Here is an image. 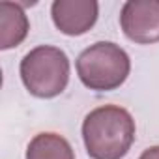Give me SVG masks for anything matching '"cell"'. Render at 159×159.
Here are the masks:
<instances>
[{"label": "cell", "instance_id": "6da1fadb", "mask_svg": "<svg viewBox=\"0 0 159 159\" xmlns=\"http://www.w3.org/2000/svg\"><path fill=\"white\" fill-rule=\"evenodd\" d=\"M135 120L127 109L103 105L86 114L83 140L92 159H122L135 140Z\"/></svg>", "mask_w": 159, "mask_h": 159}, {"label": "cell", "instance_id": "7a4b0ae2", "mask_svg": "<svg viewBox=\"0 0 159 159\" xmlns=\"http://www.w3.org/2000/svg\"><path fill=\"white\" fill-rule=\"evenodd\" d=\"M77 75L81 83L96 92L120 88L131 71L129 54L112 41H98L79 54Z\"/></svg>", "mask_w": 159, "mask_h": 159}, {"label": "cell", "instance_id": "277c9868", "mask_svg": "<svg viewBox=\"0 0 159 159\" xmlns=\"http://www.w3.org/2000/svg\"><path fill=\"white\" fill-rule=\"evenodd\" d=\"M120 26L139 45L159 41V0H127L120 11Z\"/></svg>", "mask_w": 159, "mask_h": 159}, {"label": "cell", "instance_id": "5b68a950", "mask_svg": "<svg viewBox=\"0 0 159 159\" xmlns=\"http://www.w3.org/2000/svg\"><path fill=\"white\" fill-rule=\"evenodd\" d=\"M99 6L96 0H54L51 17L54 26L66 36H83L98 21Z\"/></svg>", "mask_w": 159, "mask_h": 159}, {"label": "cell", "instance_id": "52a82bcc", "mask_svg": "<svg viewBox=\"0 0 159 159\" xmlns=\"http://www.w3.org/2000/svg\"><path fill=\"white\" fill-rule=\"evenodd\" d=\"M26 159H75L73 148L58 133H38L26 148Z\"/></svg>", "mask_w": 159, "mask_h": 159}, {"label": "cell", "instance_id": "3957f363", "mask_svg": "<svg viewBox=\"0 0 159 159\" xmlns=\"http://www.w3.org/2000/svg\"><path fill=\"white\" fill-rule=\"evenodd\" d=\"M21 79L26 90L41 99L60 96L69 83V58L52 45H39L21 60Z\"/></svg>", "mask_w": 159, "mask_h": 159}, {"label": "cell", "instance_id": "ba28073f", "mask_svg": "<svg viewBox=\"0 0 159 159\" xmlns=\"http://www.w3.org/2000/svg\"><path fill=\"white\" fill-rule=\"evenodd\" d=\"M139 159H159V146H150L140 153Z\"/></svg>", "mask_w": 159, "mask_h": 159}, {"label": "cell", "instance_id": "8992f818", "mask_svg": "<svg viewBox=\"0 0 159 159\" xmlns=\"http://www.w3.org/2000/svg\"><path fill=\"white\" fill-rule=\"evenodd\" d=\"M30 23L21 4L17 2H0V49L8 51L25 41L28 36Z\"/></svg>", "mask_w": 159, "mask_h": 159}]
</instances>
